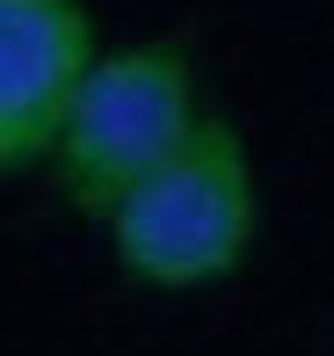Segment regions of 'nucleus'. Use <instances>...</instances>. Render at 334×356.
I'll list each match as a JSON object with an SVG mask.
<instances>
[{
    "label": "nucleus",
    "instance_id": "f257e3e1",
    "mask_svg": "<svg viewBox=\"0 0 334 356\" xmlns=\"http://www.w3.org/2000/svg\"><path fill=\"white\" fill-rule=\"evenodd\" d=\"M109 254L131 284L146 291H203L226 284L254 254L262 233V182H254V153L233 131L226 109H203L189 145L153 168L117 211L102 218Z\"/></svg>",
    "mask_w": 334,
    "mask_h": 356
},
{
    "label": "nucleus",
    "instance_id": "f03ea898",
    "mask_svg": "<svg viewBox=\"0 0 334 356\" xmlns=\"http://www.w3.org/2000/svg\"><path fill=\"white\" fill-rule=\"evenodd\" d=\"M197 124H203L197 58H189L174 37L102 51L87 66L81 95H73L58 153H51L58 197H66L81 218L102 225L153 168H167V160L182 153Z\"/></svg>",
    "mask_w": 334,
    "mask_h": 356
},
{
    "label": "nucleus",
    "instance_id": "7ed1b4c3",
    "mask_svg": "<svg viewBox=\"0 0 334 356\" xmlns=\"http://www.w3.org/2000/svg\"><path fill=\"white\" fill-rule=\"evenodd\" d=\"M94 58L102 44L87 0H0V182L51 168Z\"/></svg>",
    "mask_w": 334,
    "mask_h": 356
}]
</instances>
